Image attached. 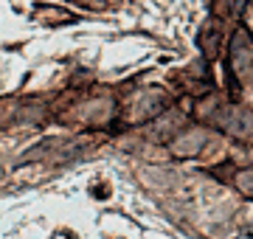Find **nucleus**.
<instances>
[{
  "label": "nucleus",
  "instance_id": "obj_5",
  "mask_svg": "<svg viewBox=\"0 0 253 239\" xmlns=\"http://www.w3.org/2000/svg\"><path fill=\"white\" fill-rule=\"evenodd\" d=\"M197 42H200V48H203V56H206L208 62H214L219 56V48H222V23L208 20L206 26L200 28Z\"/></svg>",
  "mask_w": 253,
  "mask_h": 239
},
{
  "label": "nucleus",
  "instance_id": "obj_6",
  "mask_svg": "<svg viewBox=\"0 0 253 239\" xmlns=\"http://www.w3.org/2000/svg\"><path fill=\"white\" fill-rule=\"evenodd\" d=\"M242 9H245V0H217L219 17H239Z\"/></svg>",
  "mask_w": 253,
  "mask_h": 239
},
{
  "label": "nucleus",
  "instance_id": "obj_1",
  "mask_svg": "<svg viewBox=\"0 0 253 239\" xmlns=\"http://www.w3.org/2000/svg\"><path fill=\"white\" fill-rule=\"evenodd\" d=\"M228 74L236 84H245L253 76V48L251 34L245 28H236L228 42Z\"/></svg>",
  "mask_w": 253,
  "mask_h": 239
},
{
  "label": "nucleus",
  "instance_id": "obj_2",
  "mask_svg": "<svg viewBox=\"0 0 253 239\" xmlns=\"http://www.w3.org/2000/svg\"><path fill=\"white\" fill-rule=\"evenodd\" d=\"M214 121L222 132L234 135V138H253V113L245 107H236V104L222 107L214 113Z\"/></svg>",
  "mask_w": 253,
  "mask_h": 239
},
{
  "label": "nucleus",
  "instance_id": "obj_4",
  "mask_svg": "<svg viewBox=\"0 0 253 239\" xmlns=\"http://www.w3.org/2000/svg\"><path fill=\"white\" fill-rule=\"evenodd\" d=\"M166 110V96L161 90H146L138 96V101L132 104V121L141 124L146 119H155V116H161Z\"/></svg>",
  "mask_w": 253,
  "mask_h": 239
},
{
  "label": "nucleus",
  "instance_id": "obj_7",
  "mask_svg": "<svg viewBox=\"0 0 253 239\" xmlns=\"http://www.w3.org/2000/svg\"><path fill=\"white\" fill-rule=\"evenodd\" d=\"M234 183H236V189H239L245 197H253V169H242V172H236Z\"/></svg>",
  "mask_w": 253,
  "mask_h": 239
},
{
  "label": "nucleus",
  "instance_id": "obj_3",
  "mask_svg": "<svg viewBox=\"0 0 253 239\" xmlns=\"http://www.w3.org/2000/svg\"><path fill=\"white\" fill-rule=\"evenodd\" d=\"M206 144H208V129H203V127L183 129L172 141V155L174 158H194L206 149Z\"/></svg>",
  "mask_w": 253,
  "mask_h": 239
}]
</instances>
